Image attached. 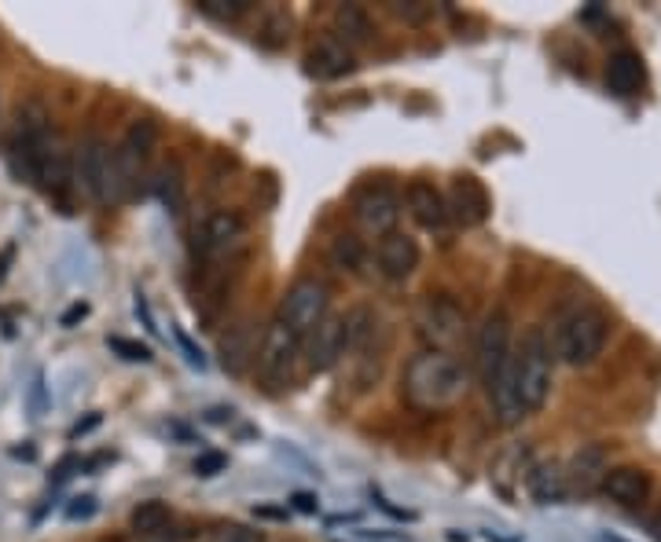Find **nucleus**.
I'll use <instances>...</instances> for the list:
<instances>
[{
    "instance_id": "nucleus-37",
    "label": "nucleus",
    "mask_w": 661,
    "mask_h": 542,
    "mask_svg": "<svg viewBox=\"0 0 661 542\" xmlns=\"http://www.w3.org/2000/svg\"><path fill=\"white\" fill-rule=\"evenodd\" d=\"M261 517H287V510H258Z\"/></svg>"
},
{
    "instance_id": "nucleus-28",
    "label": "nucleus",
    "mask_w": 661,
    "mask_h": 542,
    "mask_svg": "<svg viewBox=\"0 0 661 542\" xmlns=\"http://www.w3.org/2000/svg\"><path fill=\"white\" fill-rule=\"evenodd\" d=\"M207 542H265V535L246 524H221L207 535Z\"/></svg>"
},
{
    "instance_id": "nucleus-14",
    "label": "nucleus",
    "mask_w": 661,
    "mask_h": 542,
    "mask_svg": "<svg viewBox=\"0 0 661 542\" xmlns=\"http://www.w3.org/2000/svg\"><path fill=\"white\" fill-rule=\"evenodd\" d=\"M375 264H379V275L386 283H405L412 279L419 268V242L405 232H390L379 238L375 246Z\"/></svg>"
},
{
    "instance_id": "nucleus-11",
    "label": "nucleus",
    "mask_w": 661,
    "mask_h": 542,
    "mask_svg": "<svg viewBox=\"0 0 661 542\" xmlns=\"http://www.w3.org/2000/svg\"><path fill=\"white\" fill-rule=\"evenodd\" d=\"M353 216H357L364 235H375V238L390 235L397 232V221H401V194L386 188V183H371V188H364L357 199H353Z\"/></svg>"
},
{
    "instance_id": "nucleus-10",
    "label": "nucleus",
    "mask_w": 661,
    "mask_h": 542,
    "mask_svg": "<svg viewBox=\"0 0 661 542\" xmlns=\"http://www.w3.org/2000/svg\"><path fill=\"white\" fill-rule=\"evenodd\" d=\"M511 355H515V349H511V319L507 311H493V316H485L482 330H478V344H474L478 378H482L485 389L493 385V378L511 363Z\"/></svg>"
},
{
    "instance_id": "nucleus-18",
    "label": "nucleus",
    "mask_w": 661,
    "mask_h": 542,
    "mask_svg": "<svg viewBox=\"0 0 661 542\" xmlns=\"http://www.w3.org/2000/svg\"><path fill=\"white\" fill-rule=\"evenodd\" d=\"M607 451H602L599 444H585L580 451L569 458V469H566V488H577V491H596L602 477H607Z\"/></svg>"
},
{
    "instance_id": "nucleus-29",
    "label": "nucleus",
    "mask_w": 661,
    "mask_h": 542,
    "mask_svg": "<svg viewBox=\"0 0 661 542\" xmlns=\"http://www.w3.org/2000/svg\"><path fill=\"white\" fill-rule=\"evenodd\" d=\"M390 11L401 22H412V26H423V22H430L438 15V8L434 4H419V0H405V4H390Z\"/></svg>"
},
{
    "instance_id": "nucleus-30",
    "label": "nucleus",
    "mask_w": 661,
    "mask_h": 542,
    "mask_svg": "<svg viewBox=\"0 0 661 542\" xmlns=\"http://www.w3.org/2000/svg\"><path fill=\"white\" fill-rule=\"evenodd\" d=\"M224 466H228V458L221 455V451H202L199 458H196V477H218V472H224Z\"/></svg>"
},
{
    "instance_id": "nucleus-3",
    "label": "nucleus",
    "mask_w": 661,
    "mask_h": 542,
    "mask_svg": "<svg viewBox=\"0 0 661 542\" xmlns=\"http://www.w3.org/2000/svg\"><path fill=\"white\" fill-rule=\"evenodd\" d=\"M610 338V319L607 311L580 305L569 316L558 319L555 327V355L569 366H588L596 363Z\"/></svg>"
},
{
    "instance_id": "nucleus-31",
    "label": "nucleus",
    "mask_w": 661,
    "mask_h": 542,
    "mask_svg": "<svg viewBox=\"0 0 661 542\" xmlns=\"http://www.w3.org/2000/svg\"><path fill=\"white\" fill-rule=\"evenodd\" d=\"M174 338H177V344H180V352H185L188 366H196V371H207V355H202V352L196 349V341H191L180 327H174Z\"/></svg>"
},
{
    "instance_id": "nucleus-40",
    "label": "nucleus",
    "mask_w": 661,
    "mask_h": 542,
    "mask_svg": "<svg viewBox=\"0 0 661 542\" xmlns=\"http://www.w3.org/2000/svg\"><path fill=\"white\" fill-rule=\"evenodd\" d=\"M338 542H353V539H338Z\"/></svg>"
},
{
    "instance_id": "nucleus-5",
    "label": "nucleus",
    "mask_w": 661,
    "mask_h": 542,
    "mask_svg": "<svg viewBox=\"0 0 661 542\" xmlns=\"http://www.w3.org/2000/svg\"><path fill=\"white\" fill-rule=\"evenodd\" d=\"M515 389L526 414L541 411L552 396V344L541 327H533L515 352Z\"/></svg>"
},
{
    "instance_id": "nucleus-32",
    "label": "nucleus",
    "mask_w": 661,
    "mask_h": 542,
    "mask_svg": "<svg viewBox=\"0 0 661 542\" xmlns=\"http://www.w3.org/2000/svg\"><path fill=\"white\" fill-rule=\"evenodd\" d=\"M96 513V499L93 495H82V499H74L66 506V521H88V517Z\"/></svg>"
},
{
    "instance_id": "nucleus-19",
    "label": "nucleus",
    "mask_w": 661,
    "mask_h": 542,
    "mask_svg": "<svg viewBox=\"0 0 661 542\" xmlns=\"http://www.w3.org/2000/svg\"><path fill=\"white\" fill-rule=\"evenodd\" d=\"M353 66H357V63H353V52L338 38H324L309 52V60H305V71H309L313 77H321V81L346 77V74H353Z\"/></svg>"
},
{
    "instance_id": "nucleus-25",
    "label": "nucleus",
    "mask_w": 661,
    "mask_h": 542,
    "mask_svg": "<svg viewBox=\"0 0 661 542\" xmlns=\"http://www.w3.org/2000/svg\"><path fill=\"white\" fill-rule=\"evenodd\" d=\"M221 352H224V366H228V371H235V374L243 371V366L258 355L246 327H235L232 333H228V338L221 341Z\"/></svg>"
},
{
    "instance_id": "nucleus-20",
    "label": "nucleus",
    "mask_w": 661,
    "mask_h": 542,
    "mask_svg": "<svg viewBox=\"0 0 661 542\" xmlns=\"http://www.w3.org/2000/svg\"><path fill=\"white\" fill-rule=\"evenodd\" d=\"M643 60H640V52H632V49H625L618 55H610V63H607V88L613 92V96H636V92L643 88Z\"/></svg>"
},
{
    "instance_id": "nucleus-13",
    "label": "nucleus",
    "mask_w": 661,
    "mask_h": 542,
    "mask_svg": "<svg viewBox=\"0 0 661 542\" xmlns=\"http://www.w3.org/2000/svg\"><path fill=\"white\" fill-rule=\"evenodd\" d=\"M444 210H449V221H455L460 227H478L485 224L493 205H489V194L482 183H478L471 172H463V177L452 180L449 194H444Z\"/></svg>"
},
{
    "instance_id": "nucleus-2",
    "label": "nucleus",
    "mask_w": 661,
    "mask_h": 542,
    "mask_svg": "<svg viewBox=\"0 0 661 542\" xmlns=\"http://www.w3.org/2000/svg\"><path fill=\"white\" fill-rule=\"evenodd\" d=\"M52 136H55L52 114L44 103L30 99L27 107H19L15 129H11V140H8V161H11V172H15L22 183H33V188H38L41 158L49 151Z\"/></svg>"
},
{
    "instance_id": "nucleus-24",
    "label": "nucleus",
    "mask_w": 661,
    "mask_h": 542,
    "mask_svg": "<svg viewBox=\"0 0 661 542\" xmlns=\"http://www.w3.org/2000/svg\"><path fill=\"white\" fill-rule=\"evenodd\" d=\"M327 257L330 264H335L338 272H349V275H357L364 268V261H368V246H364V238L360 235H335L330 238V249H327Z\"/></svg>"
},
{
    "instance_id": "nucleus-9",
    "label": "nucleus",
    "mask_w": 661,
    "mask_h": 542,
    "mask_svg": "<svg viewBox=\"0 0 661 542\" xmlns=\"http://www.w3.org/2000/svg\"><path fill=\"white\" fill-rule=\"evenodd\" d=\"M243 242H246V221L235 210H210L196 224V253L210 264L235 257V249Z\"/></svg>"
},
{
    "instance_id": "nucleus-38",
    "label": "nucleus",
    "mask_w": 661,
    "mask_h": 542,
    "mask_svg": "<svg viewBox=\"0 0 661 542\" xmlns=\"http://www.w3.org/2000/svg\"><path fill=\"white\" fill-rule=\"evenodd\" d=\"M651 528H654V539H658V542H661V513H658V517H654V524H651Z\"/></svg>"
},
{
    "instance_id": "nucleus-34",
    "label": "nucleus",
    "mask_w": 661,
    "mask_h": 542,
    "mask_svg": "<svg viewBox=\"0 0 661 542\" xmlns=\"http://www.w3.org/2000/svg\"><path fill=\"white\" fill-rule=\"evenodd\" d=\"M357 539H371V542H408L405 532H382V528H375V532H368V528H360V532H353Z\"/></svg>"
},
{
    "instance_id": "nucleus-17",
    "label": "nucleus",
    "mask_w": 661,
    "mask_h": 542,
    "mask_svg": "<svg viewBox=\"0 0 661 542\" xmlns=\"http://www.w3.org/2000/svg\"><path fill=\"white\" fill-rule=\"evenodd\" d=\"M151 191H155V199L162 202V210L169 216H185V210H188V177H185V166H180L177 158H166L162 166L151 172Z\"/></svg>"
},
{
    "instance_id": "nucleus-16",
    "label": "nucleus",
    "mask_w": 661,
    "mask_h": 542,
    "mask_svg": "<svg viewBox=\"0 0 661 542\" xmlns=\"http://www.w3.org/2000/svg\"><path fill=\"white\" fill-rule=\"evenodd\" d=\"M405 202H408V213H412V221L423 227V232H441V227L449 224L444 194L430 180H412V183H408Z\"/></svg>"
},
{
    "instance_id": "nucleus-8",
    "label": "nucleus",
    "mask_w": 661,
    "mask_h": 542,
    "mask_svg": "<svg viewBox=\"0 0 661 542\" xmlns=\"http://www.w3.org/2000/svg\"><path fill=\"white\" fill-rule=\"evenodd\" d=\"M298 355H302V341L294 338V333L283 327L280 319H272L269 330H265V338H261V344H258V355H254L261 382H265L272 392L283 389V385L291 382Z\"/></svg>"
},
{
    "instance_id": "nucleus-22",
    "label": "nucleus",
    "mask_w": 661,
    "mask_h": 542,
    "mask_svg": "<svg viewBox=\"0 0 661 542\" xmlns=\"http://www.w3.org/2000/svg\"><path fill=\"white\" fill-rule=\"evenodd\" d=\"M335 38L346 44V49H360V44H368L371 41V19H368V11H364L360 4H342L335 11Z\"/></svg>"
},
{
    "instance_id": "nucleus-39",
    "label": "nucleus",
    "mask_w": 661,
    "mask_h": 542,
    "mask_svg": "<svg viewBox=\"0 0 661 542\" xmlns=\"http://www.w3.org/2000/svg\"><path fill=\"white\" fill-rule=\"evenodd\" d=\"M602 542H621V539H613V535H602Z\"/></svg>"
},
{
    "instance_id": "nucleus-1",
    "label": "nucleus",
    "mask_w": 661,
    "mask_h": 542,
    "mask_svg": "<svg viewBox=\"0 0 661 542\" xmlns=\"http://www.w3.org/2000/svg\"><path fill=\"white\" fill-rule=\"evenodd\" d=\"M401 392L416 411H449L466 396V371L449 352H419L405 366Z\"/></svg>"
},
{
    "instance_id": "nucleus-33",
    "label": "nucleus",
    "mask_w": 661,
    "mask_h": 542,
    "mask_svg": "<svg viewBox=\"0 0 661 542\" xmlns=\"http://www.w3.org/2000/svg\"><path fill=\"white\" fill-rule=\"evenodd\" d=\"M371 499H375V506H379V510H386L390 517H397V521H416V513H412V510H401V506H394L382 491H375V488H371Z\"/></svg>"
},
{
    "instance_id": "nucleus-4",
    "label": "nucleus",
    "mask_w": 661,
    "mask_h": 542,
    "mask_svg": "<svg viewBox=\"0 0 661 542\" xmlns=\"http://www.w3.org/2000/svg\"><path fill=\"white\" fill-rule=\"evenodd\" d=\"M416 338L427 344L423 352H449L455 355L460 341L466 338V311L455 305L449 294H430L416 308Z\"/></svg>"
},
{
    "instance_id": "nucleus-36",
    "label": "nucleus",
    "mask_w": 661,
    "mask_h": 542,
    "mask_svg": "<svg viewBox=\"0 0 661 542\" xmlns=\"http://www.w3.org/2000/svg\"><path fill=\"white\" fill-rule=\"evenodd\" d=\"M85 316H88V305H74V308L66 311V316H63V327H71L74 319H85Z\"/></svg>"
},
{
    "instance_id": "nucleus-7",
    "label": "nucleus",
    "mask_w": 661,
    "mask_h": 542,
    "mask_svg": "<svg viewBox=\"0 0 661 542\" xmlns=\"http://www.w3.org/2000/svg\"><path fill=\"white\" fill-rule=\"evenodd\" d=\"M327 308H330L327 286H324L321 279H298L287 294H283L280 322H283V327H287L298 341H305V338H309V333L330 316Z\"/></svg>"
},
{
    "instance_id": "nucleus-15",
    "label": "nucleus",
    "mask_w": 661,
    "mask_h": 542,
    "mask_svg": "<svg viewBox=\"0 0 661 542\" xmlns=\"http://www.w3.org/2000/svg\"><path fill=\"white\" fill-rule=\"evenodd\" d=\"M599 488L618 506L640 510V506L651 499V472L640 466H618V469H607V477H602Z\"/></svg>"
},
{
    "instance_id": "nucleus-12",
    "label": "nucleus",
    "mask_w": 661,
    "mask_h": 542,
    "mask_svg": "<svg viewBox=\"0 0 661 542\" xmlns=\"http://www.w3.org/2000/svg\"><path fill=\"white\" fill-rule=\"evenodd\" d=\"M302 349H305V363H309V371H316V374L335 371V366L346 360V352H349L346 319H342V316H327L321 327H316L309 338L302 341Z\"/></svg>"
},
{
    "instance_id": "nucleus-27",
    "label": "nucleus",
    "mask_w": 661,
    "mask_h": 542,
    "mask_svg": "<svg viewBox=\"0 0 661 542\" xmlns=\"http://www.w3.org/2000/svg\"><path fill=\"white\" fill-rule=\"evenodd\" d=\"M107 349L118 352L125 363H151L155 360V352L147 349V344L129 341V338H118V333H114V338H107Z\"/></svg>"
},
{
    "instance_id": "nucleus-21",
    "label": "nucleus",
    "mask_w": 661,
    "mask_h": 542,
    "mask_svg": "<svg viewBox=\"0 0 661 542\" xmlns=\"http://www.w3.org/2000/svg\"><path fill=\"white\" fill-rule=\"evenodd\" d=\"M526 488L533 495V502L537 506H555L566 499V469L558 463H541V466H529L526 472Z\"/></svg>"
},
{
    "instance_id": "nucleus-23",
    "label": "nucleus",
    "mask_w": 661,
    "mask_h": 542,
    "mask_svg": "<svg viewBox=\"0 0 661 542\" xmlns=\"http://www.w3.org/2000/svg\"><path fill=\"white\" fill-rule=\"evenodd\" d=\"M169 521H174V510L162 502V499H147L140 502L136 510L129 513V528L136 535H144V539H155V535H162Z\"/></svg>"
},
{
    "instance_id": "nucleus-35",
    "label": "nucleus",
    "mask_w": 661,
    "mask_h": 542,
    "mask_svg": "<svg viewBox=\"0 0 661 542\" xmlns=\"http://www.w3.org/2000/svg\"><path fill=\"white\" fill-rule=\"evenodd\" d=\"M294 510H298V513H316V510H321V502H316L313 499V495H294Z\"/></svg>"
},
{
    "instance_id": "nucleus-6",
    "label": "nucleus",
    "mask_w": 661,
    "mask_h": 542,
    "mask_svg": "<svg viewBox=\"0 0 661 542\" xmlns=\"http://www.w3.org/2000/svg\"><path fill=\"white\" fill-rule=\"evenodd\" d=\"M74 183L96 205H111L114 194V147L104 136H85L74 151Z\"/></svg>"
},
{
    "instance_id": "nucleus-26",
    "label": "nucleus",
    "mask_w": 661,
    "mask_h": 542,
    "mask_svg": "<svg viewBox=\"0 0 661 542\" xmlns=\"http://www.w3.org/2000/svg\"><path fill=\"white\" fill-rule=\"evenodd\" d=\"M199 11H202V15H210V19L232 22L239 15H246L250 0H199Z\"/></svg>"
}]
</instances>
